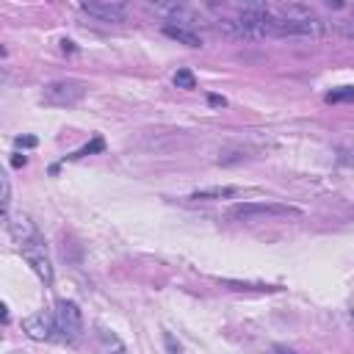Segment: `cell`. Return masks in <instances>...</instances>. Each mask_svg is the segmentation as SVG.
Instances as JSON below:
<instances>
[{"mask_svg":"<svg viewBox=\"0 0 354 354\" xmlns=\"http://www.w3.org/2000/svg\"><path fill=\"white\" fill-rule=\"evenodd\" d=\"M12 354H23V351H12Z\"/></svg>","mask_w":354,"mask_h":354,"instance_id":"44dd1931","label":"cell"},{"mask_svg":"<svg viewBox=\"0 0 354 354\" xmlns=\"http://www.w3.org/2000/svg\"><path fill=\"white\" fill-rule=\"evenodd\" d=\"M78 9L103 23H125L127 20V3H122V0H94V3H81Z\"/></svg>","mask_w":354,"mask_h":354,"instance_id":"5b68a950","label":"cell"},{"mask_svg":"<svg viewBox=\"0 0 354 354\" xmlns=\"http://www.w3.org/2000/svg\"><path fill=\"white\" fill-rule=\"evenodd\" d=\"M163 34H166L169 39H174V42H180V45L202 48V37H200L197 31H191V28H183V25H171V23H166V25H163Z\"/></svg>","mask_w":354,"mask_h":354,"instance_id":"ba28073f","label":"cell"},{"mask_svg":"<svg viewBox=\"0 0 354 354\" xmlns=\"http://www.w3.org/2000/svg\"><path fill=\"white\" fill-rule=\"evenodd\" d=\"M227 288H236V291H280V288H271V285H249V282H233V280H225Z\"/></svg>","mask_w":354,"mask_h":354,"instance_id":"4fadbf2b","label":"cell"},{"mask_svg":"<svg viewBox=\"0 0 354 354\" xmlns=\"http://www.w3.org/2000/svg\"><path fill=\"white\" fill-rule=\"evenodd\" d=\"M343 100H354V89L351 86H343V89L326 94V103H343Z\"/></svg>","mask_w":354,"mask_h":354,"instance_id":"7c38bea8","label":"cell"},{"mask_svg":"<svg viewBox=\"0 0 354 354\" xmlns=\"http://www.w3.org/2000/svg\"><path fill=\"white\" fill-rule=\"evenodd\" d=\"M6 225H9V233H12V238L17 241V247H23V244H28L31 238L39 236V230H37V225L31 222L28 214H14V216H9Z\"/></svg>","mask_w":354,"mask_h":354,"instance_id":"52a82bcc","label":"cell"},{"mask_svg":"<svg viewBox=\"0 0 354 354\" xmlns=\"http://www.w3.org/2000/svg\"><path fill=\"white\" fill-rule=\"evenodd\" d=\"M97 149H103V138H94V141H92L89 147H83V149H78V152H75V155H70V158L75 160V158H83V155H89V152H97Z\"/></svg>","mask_w":354,"mask_h":354,"instance_id":"2e32d148","label":"cell"},{"mask_svg":"<svg viewBox=\"0 0 354 354\" xmlns=\"http://www.w3.org/2000/svg\"><path fill=\"white\" fill-rule=\"evenodd\" d=\"M14 144H17V147H37V138H34V136H25V138L20 136Z\"/></svg>","mask_w":354,"mask_h":354,"instance_id":"e0dca14e","label":"cell"},{"mask_svg":"<svg viewBox=\"0 0 354 354\" xmlns=\"http://www.w3.org/2000/svg\"><path fill=\"white\" fill-rule=\"evenodd\" d=\"M86 83L83 81H75V78H64V81H53L45 86L42 92V100L53 108H75L83 97H86Z\"/></svg>","mask_w":354,"mask_h":354,"instance_id":"3957f363","label":"cell"},{"mask_svg":"<svg viewBox=\"0 0 354 354\" xmlns=\"http://www.w3.org/2000/svg\"><path fill=\"white\" fill-rule=\"evenodd\" d=\"M97 351H100V354H127L125 343H122L111 329H105V326L97 329Z\"/></svg>","mask_w":354,"mask_h":354,"instance_id":"9c48e42d","label":"cell"},{"mask_svg":"<svg viewBox=\"0 0 354 354\" xmlns=\"http://www.w3.org/2000/svg\"><path fill=\"white\" fill-rule=\"evenodd\" d=\"M271 354H293V351H291V348H285V346H274V348H271Z\"/></svg>","mask_w":354,"mask_h":354,"instance_id":"ac0fdd59","label":"cell"},{"mask_svg":"<svg viewBox=\"0 0 354 354\" xmlns=\"http://www.w3.org/2000/svg\"><path fill=\"white\" fill-rule=\"evenodd\" d=\"M238 189L236 186H222V189H202L197 194H191V200H225V197H236Z\"/></svg>","mask_w":354,"mask_h":354,"instance_id":"30bf717a","label":"cell"},{"mask_svg":"<svg viewBox=\"0 0 354 354\" xmlns=\"http://www.w3.org/2000/svg\"><path fill=\"white\" fill-rule=\"evenodd\" d=\"M83 335V313L72 299L56 302V340L61 343H78Z\"/></svg>","mask_w":354,"mask_h":354,"instance_id":"7a4b0ae2","label":"cell"},{"mask_svg":"<svg viewBox=\"0 0 354 354\" xmlns=\"http://www.w3.org/2000/svg\"><path fill=\"white\" fill-rule=\"evenodd\" d=\"M163 343H166V351H169V354H186L183 346L177 343V337H174L171 332H163Z\"/></svg>","mask_w":354,"mask_h":354,"instance_id":"5bb4252c","label":"cell"},{"mask_svg":"<svg viewBox=\"0 0 354 354\" xmlns=\"http://www.w3.org/2000/svg\"><path fill=\"white\" fill-rule=\"evenodd\" d=\"M9 205H12V186H9V177H3V216H6V222H9Z\"/></svg>","mask_w":354,"mask_h":354,"instance_id":"9a60e30c","label":"cell"},{"mask_svg":"<svg viewBox=\"0 0 354 354\" xmlns=\"http://www.w3.org/2000/svg\"><path fill=\"white\" fill-rule=\"evenodd\" d=\"M20 252H23V258H25V263L37 271V277H39L45 285H53L56 271H53V260H50V252H48V247H45V238H42V236L31 238L28 244L20 247Z\"/></svg>","mask_w":354,"mask_h":354,"instance_id":"277c9868","label":"cell"},{"mask_svg":"<svg viewBox=\"0 0 354 354\" xmlns=\"http://www.w3.org/2000/svg\"><path fill=\"white\" fill-rule=\"evenodd\" d=\"M236 222H266V219H299L302 211L282 202H238L227 211Z\"/></svg>","mask_w":354,"mask_h":354,"instance_id":"6da1fadb","label":"cell"},{"mask_svg":"<svg viewBox=\"0 0 354 354\" xmlns=\"http://www.w3.org/2000/svg\"><path fill=\"white\" fill-rule=\"evenodd\" d=\"M211 105H227V100H225V97H216V94H214V97H211Z\"/></svg>","mask_w":354,"mask_h":354,"instance_id":"d6986e66","label":"cell"},{"mask_svg":"<svg viewBox=\"0 0 354 354\" xmlns=\"http://www.w3.org/2000/svg\"><path fill=\"white\" fill-rule=\"evenodd\" d=\"M174 86L177 89H197V81H194L191 70H177L174 72Z\"/></svg>","mask_w":354,"mask_h":354,"instance_id":"8fae6325","label":"cell"},{"mask_svg":"<svg viewBox=\"0 0 354 354\" xmlns=\"http://www.w3.org/2000/svg\"><path fill=\"white\" fill-rule=\"evenodd\" d=\"M23 329L31 340H53L56 337V313L37 310V313L23 318Z\"/></svg>","mask_w":354,"mask_h":354,"instance_id":"8992f818","label":"cell"},{"mask_svg":"<svg viewBox=\"0 0 354 354\" xmlns=\"http://www.w3.org/2000/svg\"><path fill=\"white\" fill-rule=\"evenodd\" d=\"M25 160H28L25 155H14V160H12V163H14V166H25Z\"/></svg>","mask_w":354,"mask_h":354,"instance_id":"ffe728a7","label":"cell"}]
</instances>
